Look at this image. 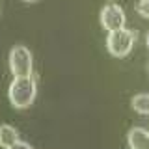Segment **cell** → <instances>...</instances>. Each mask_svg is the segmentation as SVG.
<instances>
[{"label": "cell", "instance_id": "7a4b0ae2", "mask_svg": "<svg viewBox=\"0 0 149 149\" xmlns=\"http://www.w3.org/2000/svg\"><path fill=\"white\" fill-rule=\"evenodd\" d=\"M134 45V34L127 28H119V30L108 32V37H106V49L112 56L116 58H125L130 50H132Z\"/></svg>", "mask_w": 149, "mask_h": 149}, {"label": "cell", "instance_id": "3957f363", "mask_svg": "<svg viewBox=\"0 0 149 149\" xmlns=\"http://www.w3.org/2000/svg\"><path fill=\"white\" fill-rule=\"evenodd\" d=\"M8 62H9V71H11L13 77H28V74H32L34 60H32V52L24 45L13 47L9 50Z\"/></svg>", "mask_w": 149, "mask_h": 149}, {"label": "cell", "instance_id": "52a82bcc", "mask_svg": "<svg viewBox=\"0 0 149 149\" xmlns=\"http://www.w3.org/2000/svg\"><path fill=\"white\" fill-rule=\"evenodd\" d=\"M132 110L138 114H149V93H138L132 97Z\"/></svg>", "mask_w": 149, "mask_h": 149}, {"label": "cell", "instance_id": "8fae6325", "mask_svg": "<svg viewBox=\"0 0 149 149\" xmlns=\"http://www.w3.org/2000/svg\"><path fill=\"white\" fill-rule=\"evenodd\" d=\"M24 2H37V0H24Z\"/></svg>", "mask_w": 149, "mask_h": 149}, {"label": "cell", "instance_id": "30bf717a", "mask_svg": "<svg viewBox=\"0 0 149 149\" xmlns=\"http://www.w3.org/2000/svg\"><path fill=\"white\" fill-rule=\"evenodd\" d=\"M146 43H147V49H149V34H147V37H146Z\"/></svg>", "mask_w": 149, "mask_h": 149}, {"label": "cell", "instance_id": "5b68a950", "mask_svg": "<svg viewBox=\"0 0 149 149\" xmlns=\"http://www.w3.org/2000/svg\"><path fill=\"white\" fill-rule=\"evenodd\" d=\"M127 143L130 149H149V132L142 127H134L127 134Z\"/></svg>", "mask_w": 149, "mask_h": 149}, {"label": "cell", "instance_id": "277c9868", "mask_svg": "<svg viewBox=\"0 0 149 149\" xmlns=\"http://www.w3.org/2000/svg\"><path fill=\"white\" fill-rule=\"evenodd\" d=\"M125 21H127L125 11L118 4L110 2L101 9V24L104 30L114 32V30H119V28H125Z\"/></svg>", "mask_w": 149, "mask_h": 149}, {"label": "cell", "instance_id": "6da1fadb", "mask_svg": "<svg viewBox=\"0 0 149 149\" xmlns=\"http://www.w3.org/2000/svg\"><path fill=\"white\" fill-rule=\"evenodd\" d=\"M36 93H37L36 80L32 78V74H28V77H13L11 84H9V90H8V97L13 108L24 110L32 106V102L36 99Z\"/></svg>", "mask_w": 149, "mask_h": 149}, {"label": "cell", "instance_id": "9c48e42d", "mask_svg": "<svg viewBox=\"0 0 149 149\" xmlns=\"http://www.w3.org/2000/svg\"><path fill=\"white\" fill-rule=\"evenodd\" d=\"M8 149H34V147H32L30 143H26V142H21V140H19V142H15L13 146H9Z\"/></svg>", "mask_w": 149, "mask_h": 149}, {"label": "cell", "instance_id": "8992f818", "mask_svg": "<svg viewBox=\"0 0 149 149\" xmlns=\"http://www.w3.org/2000/svg\"><path fill=\"white\" fill-rule=\"evenodd\" d=\"M15 142H19L17 129L11 127V125H0V146H2L4 149H8Z\"/></svg>", "mask_w": 149, "mask_h": 149}, {"label": "cell", "instance_id": "ba28073f", "mask_svg": "<svg viewBox=\"0 0 149 149\" xmlns=\"http://www.w3.org/2000/svg\"><path fill=\"white\" fill-rule=\"evenodd\" d=\"M136 11H138L142 17L149 19V0H140L138 6H136Z\"/></svg>", "mask_w": 149, "mask_h": 149}]
</instances>
